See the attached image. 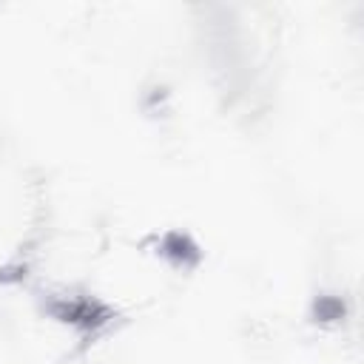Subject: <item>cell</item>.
Masks as SVG:
<instances>
[{
  "mask_svg": "<svg viewBox=\"0 0 364 364\" xmlns=\"http://www.w3.org/2000/svg\"><path fill=\"white\" fill-rule=\"evenodd\" d=\"M46 313L80 333H97L114 318V310L94 296H57L46 304Z\"/></svg>",
  "mask_w": 364,
  "mask_h": 364,
  "instance_id": "6da1fadb",
  "label": "cell"
},
{
  "mask_svg": "<svg viewBox=\"0 0 364 364\" xmlns=\"http://www.w3.org/2000/svg\"><path fill=\"white\" fill-rule=\"evenodd\" d=\"M313 318L321 321V324L344 318V301L338 296H318L316 304H313Z\"/></svg>",
  "mask_w": 364,
  "mask_h": 364,
  "instance_id": "3957f363",
  "label": "cell"
},
{
  "mask_svg": "<svg viewBox=\"0 0 364 364\" xmlns=\"http://www.w3.org/2000/svg\"><path fill=\"white\" fill-rule=\"evenodd\" d=\"M156 253L171 267H179V270H191V267H196L202 262V247L185 230H165L156 239Z\"/></svg>",
  "mask_w": 364,
  "mask_h": 364,
  "instance_id": "7a4b0ae2",
  "label": "cell"
}]
</instances>
